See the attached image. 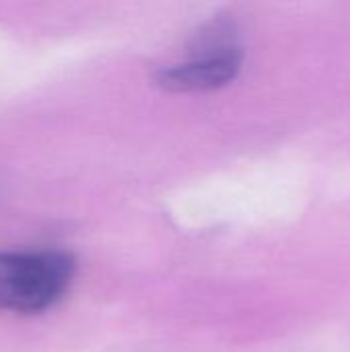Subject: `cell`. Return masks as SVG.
Listing matches in <instances>:
<instances>
[{"instance_id": "cell-2", "label": "cell", "mask_w": 350, "mask_h": 352, "mask_svg": "<svg viewBox=\"0 0 350 352\" xmlns=\"http://www.w3.org/2000/svg\"><path fill=\"white\" fill-rule=\"evenodd\" d=\"M241 62L243 54L237 45L210 47L186 62L159 68L155 80L159 87L175 93L212 91L231 82L239 74Z\"/></svg>"}, {"instance_id": "cell-1", "label": "cell", "mask_w": 350, "mask_h": 352, "mask_svg": "<svg viewBox=\"0 0 350 352\" xmlns=\"http://www.w3.org/2000/svg\"><path fill=\"white\" fill-rule=\"evenodd\" d=\"M72 274L68 252H0V309L39 314L64 295Z\"/></svg>"}]
</instances>
